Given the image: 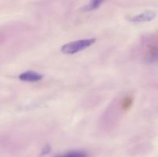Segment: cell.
Wrapping results in <instances>:
<instances>
[{"mask_svg":"<svg viewBox=\"0 0 158 157\" xmlns=\"http://www.w3.org/2000/svg\"><path fill=\"white\" fill-rule=\"evenodd\" d=\"M95 42L96 38H94L77 40V41L71 42L63 45L61 48V51L64 54L73 55L89 47Z\"/></svg>","mask_w":158,"mask_h":157,"instance_id":"1","label":"cell"},{"mask_svg":"<svg viewBox=\"0 0 158 157\" xmlns=\"http://www.w3.org/2000/svg\"><path fill=\"white\" fill-rule=\"evenodd\" d=\"M146 59L149 62H158V38L148 45L146 52Z\"/></svg>","mask_w":158,"mask_h":157,"instance_id":"2","label":"cell"},{"mask_svg":"<svg viewBox=\"0 0 158 157\" xmlns=\"http://www.w3.org/2000/svg\"><path fill=\"white\" fill-rule=\"evenodd\" d=\"M156 17V12L154 11H145L142 13L131 16L128 20L132 22H146L154 19Z\"/></svg>","mask_w":158,"mask_h":157,"instance_id":"3","label":"cell"},{"mask_svg":"<svg viewBox=\"0 0 158 157\" xmlns=\"http://www.w3.org/2000/svg\"><path fill=\"white\" fill-rule=\"evenodd\" d=\"M43 78V75L42 74L39 73V72H35V71H26L24 72H22L19 75V78L22 81L24 82H31V83H34V82L40 81L42 78Z\"/></svg>","mask_w":158,"mask_h":157,"instance_id":"4","label":"cell"},{"mask_svg":"<svg viewBox=\"0 0 158 157\" xmlns=\"http://www.w3.org/2000/svg\"><path fill=\"white\" fill-rule=\"evenodd\" d=\"M56 157H89V155L85 151L73 150L62 154V155H59Z\"/></svg>","mask_w":158,"mask_h":157,"instance_id":"5","label":"cell"},{"mask_svg":"<svg viewBox=\"0 0 158 157\" xmlns=\"http://www.w3.org/2000/svg\"><path fill=\"white\" fill-rule=\"evenodd\" d=\"M103 2H104V0H91L90 2L83 8V10L85 11V12H89V11L95 10V9H98L101 6V4Z\"/></svg>","mask_w":158,"mask_h":157,"instance_id":"6","label":"cell"},{"mask_svg":"<svg viewBox=\"0 0 158 157\" xmlns=\"http://www.w3.org/2000/svg\"><path fill=\"white\" fill-rule=\"evenodd\" d=\"M134 103V98L132 96H126L121 102V109L123 110H129L133 106Z\"/></svg>","mask_w":158,"mask_h":157,"instance_id":"7","label":"cell"},{"mask_svg":"<svg viewBox=\"0 0 158 157\" xmlns=\"http://www.w3.org/2000/svg\"><path fill=\"white\" fill-rule=\"evenodd\" d=\"M49 151H50V146H45L44 149H43V155H46V154L49 153Z\"/></svg>","mask_w":158,"mask_h":157,"instance_id":"8","label":"cell"}]
</instances>
